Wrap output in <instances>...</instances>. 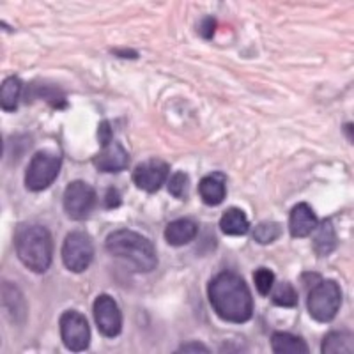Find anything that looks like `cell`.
Returning a JSON list of instances; mask_svg holds the SVG:
<instances>
[{
  "instance_id": "cell-1",
  "label": "cell",
  "mask_w": 354,
  "mask_h": 354,
  "mask_svg": "<svg viewBox=\"0 0 354 354\" xmlns=\"http://www.w3.org/2000/svg\"><path fill=\"white\" fill-rule=\"evenodd\" d=\"M207 299L221 321L245 324L254 315V298L248 283L234 271H220L211 278L207 283Z\"/></svg>"
},
{
  "instance_id": "cell-2",
  "label": "cell",
  "mask_w": 354,
  "mask_h": 354,
  "mask_svg": "<svg viewBox=\"0 0 354 354\" xmlns=\"http://www.w3.org/2000/svg\"><path fill=\"white\" fill-rule=\"evenodd\" d=\"M105 250L135 273H151L156 270L158 254L153 241L135 230L119 229L110 232L105 239Z\"/></svg>"
},
{
  "instance_id": "cell-3",
  "label": "cell",
  "mask_w": 354,
  "mask_h": 354,
  "mask_svg": "<svg viewBox=\"0 0 354 354\" xmlns=\"http://www.w3.org/2000/svg\"><path fill=\"white\" fill-rule=\"evenodd\" d=\"M15 246L18 259L28 271L43 274L50 270L53 261V239L46 227L24 223L15 236Z\"/></svg>"
},
{
  "instance_id": "cell-4",
  "label": "cell",
  "mask_w": 354,
  "mask_h": 354,
  "mask_svg": "<svg viewBox=\"0 0 354 354\" xmlns=\"http://www.w3.org/2000/svg\"><path fill=\"white\" fill-rule=\"evenodd\" d=\"M342 306V289L335 280H319L306 296L308 315L317 322H331Z\"/></svg>"
},
{
  "instance_id": "cell-5",
  "label": "cell",
  "mask_w": 354,
  "mask_h": 354,
  "mask_svg": "<svg viewBox=\"0 0 354 354\" xmlns=\"http://www.w3.org/2000/svg\"><path fill=\"white\" fill-rule=\"evenodd\" d=\"M62 169V158L50 151H37L25 170V188L28 192H44L55 183Z\"/></svg>"
},
{
  "instance_id": "cell-6",
  "label": "cell",
  "mask_w": 354,
  "mask_h": 354,
  "mask_svg": "<svg viewBox=\"0 0 354 354\" xmlns=\"http://www.w3.org/2000/svg\"><path fill=\"white\" fill-rule=\"evenodd\" d=\"M62 264L71 273H84L94 261V243L87 232L71 230L62 243Z\"/></svg>"
},
{
  "instance_id": "cell-7",
  "label": "cell",
  "mask_w": 354,
  "mask_h": 354,
  "mask_svg": "<svg viewBox=\"0 0 354 354\" xmlns=\"http://www.w3.org/2000/svg\"><path fill=\"white\" fill-rule=\"evenodd\" d=\"M96 189L87 181H71L64 189L62 207L69 220L84 221L87 220L96 205Z\"/></svg>"
},
{
  "instance_id": "cell-8",
  "label": "cell",
  "mask_w": 354,
  "mask_h": 354,
  "mask_svg": "<svg viewBox=\"0 0 354 354\" xmlns=\"http://www.w3.org/2000/svg\"><path fill=\"white\" fill-rule=\"evenodd\" d=\"M59 328L62 342L73 353H82L91 346V326L87 317L78 310H66L61 315Z\"/></svg>"
},
{
  "instance_id": "cell-9",
  "label": "cell",
  "mask_w": 354,
  "mask_h": 354,
  "mask_svg": "<svg viewBox=\"0 0 354 354\" xmlns=\"http://www.w3.org/2000/svg\"><path fill=\"white\" fill-rule=\"evenodd\" d=\"M170 165L165 160L151 158V160L140 161L131 174L133 185L145 194H156L169 181Z\"/></svg>"
},
{
  "instance_id": "cell-10",
  "label": "cell",
  "mask_w": 354,
  "mask_h": 354,
  "mask_svg": "<svg viewBox=\"0 0 354 354\" xmlns=\"http://www.w3.org/2000/svg\"><path fill=\"white\" fill-rule=\"evenodd\" d=\"M96 328L103 337L115 338L122 333V312L110 294H100L93 303Z\"/></svg>"
},
{
  "instance_id": "cell-11",
  "label": "cell",
  "mask_w": 354,
  "mask_h": 354,
  "mask_svg": "<svg viewBox=\"0 0 354 354\" xmlns=\"http://www.w3.org/2000/svg\"><path fill=\"white\" fill-rule=\"evenodd\" d=\"M93 165L103 174L124 172L129 167V154L121 142L112 140L109 145L101 147L96 156H93Z\"/></svg>"
},
{
  "instance_id": "cell-12",
  "label": "cell",
  "mask_w": 354,
  "mask_h": 354,
  "mask_svg": "<svg viewBox=\"0 0 354 354\" xmlns=\"http://www.w3.org/2000/svg\"><path fill=\"white\" fill-rule=\"evenodd\" d=\"M319 225V218L315 211L306 202H299L289 213V230L290 236L296 239L308 238Z\"/></svg>"
},
{
  "instance_id": "cell-13",
  "label": "cell",
  "mask_w": 354,
  "mask_h": 354,
  "mask_svg": "<svg viewBox=\"0 0 354 354\" xmlns=\"http://www.w3.org/2000/svg\"><path fill=\"white\" fill-rule=\"evenodd\" d=\"M198 195L201 201L209 207H216L225 201L227 195V179L223 174L211 172L204 176L198 183Z\"/></svg>"
},
{
  "instance_id": "cell-14",
  "label": "cell",
  "mask_w": 354,
  "mask_h": 354,
  "mask_svg": "<svg viewBox=\"0 0 354 354\" xmlns=\"http://www.w3.org/2000/svg\"><path fill=\"white\" fill-rule=\"evenodd\" d=\"M27 103H32L34 100H43L46 105L57 110L68 109V100L66 93L61 87L53 84H44V82H32L27 87Z\"/></svg>"
},
{
  "instance_id": "cell-15",
  "label": "cell",
  "mask_w": 354,
  "mask_h": 354,
  "mask_svg": "<svg viewBox=\"0 0 354 354\" xmlns=\"http://www.w3.org/2000/svg\"><path fill=\"white\" fill-rule=\"evenodd\" d=\"M197 221L192 220V218H179V220H172L165 227V241L167 245L179 248V246L189 245L197 238Z\"/></svg>"
},
{
  "instance_id": "cell-16",
  "label": "cell",
  "mask_w": 354,
  "mask_h": 354,
  "mask_svg": "<svg viewBox=\"0 0 354 354\" xmlns=\"http://www.w3.org/2000/svg\"><path fill=\"white\" fill-rule=\"evenodd\" d=\"M271 351L274 354H308V344L303 337L287 331H274L271 335Z\"/></svg>"
},
{
  "instance_id": "cell-17",
  "label": "cell",
  "mask_w": 354,
  "mask_h": 354,
  "mask_svg": "<svg viewBox=\"0 0 354 354\" xmlns=\"http://www.w3.org/2000/svg\"><path fill=\"white\" fill-rule=\"evenodd\" d=\"M312 234H314L312 245H314V252L317 257H328L330 254H333L337 248V234H335L333 221L330 218L322 220Z\"/></svg>"
},
{
  "instance_id": "cell-18",
  "label": "cell",
  "mask_w": 354,
  "mask_h": 354,
  "mask_svg": "<svg viewBox=\"0 0 354 354\" xmlns=\"http://www.w3.org/2000/svg\"><path fill=\"white\" fill-rule=\"evenodd\" d=\"M220 230L225 236L241 238L250 232V220L246 213L239 207H229L220 218Z\"/></svg>"
},
{
  "instance_id": "cell-19",
  "label": "cell",
  "mask_w": 354,
  "mask_h": 354,
  "mask_svg": "<svg viewBox=\"0 0 354 354\" xmlns=\"http://www.w3.org/2000/svg\"><path fill=\"white\" fill-rule=\"evenodd\" d=\"M24 94V84L18 77H8L0 87V106L4 112H17L20 97Z\"/></svg>"
},
{
  "instance_id": "cell-20",
  "label": "cell",
  "mask_w": 354,
  "mask_h": 354,
  "mask_svg": "<svg viewBox=\"0 0 354 354\" xmlns=\"http://www.w3.org/2000/svg\"><path fill=\"white\" fill-rule=\"evenodd\" d=\"M353 333L351 331H330L322 338V354H353Z\"/></svg>"
},
{
  "instance_id": "cell-21",
  "label": "cell",
  "mask_w": 354,
  "mask_h": 354,
  "mask_svg": "<svg viewBox=\"0 0 354 354\" xmlns=\"http://www.w3.org/2000/svg\"><path fill=\"white\" fill-rule=\"evenodd\" d=\"M2 299L4 306L8 308L12 321H24L25 319V299L21 290L15 283L4 282V290H2Z\"/></svg>"
},
{
  "instance_id": "cell-22",
  "label": "cell",
  "mask_w": 354,
  "mask_h": 354,
  "mask_svg": "<svg viewBox=\"0 0 354 354\" xmlns=\"http://www.w3.org/2000/svg\"><path fill=\"white\" fill-rule=\"evenodd\" d=\"M271 301H273L274 306H280V308H296L299 303L298 290L294 289L292 283L289 282L277 283V287H273Z\"/></svg>"
},
{
  "instance_id": "cell-23",
  "label": "cell",
  "mask_w": 354,
  "mask_h": 354,
  "mask_svg": "<svg viewBox=\"0 0 354 354\" xmlns=\"http://www.w3.org/2000/svg\"><path fill=\"white\" fill-rule=\"evenodd\" d=\"M254 239L259 245H271L282 236V225L277 221H262L254 229Z\"/></svg>"
},
{
  "instance_id": "cell-24",
  "label": "cell",
  "mask_w": 354,
  "mask_h": 354,
  "mask_svg": "<svg viewBox=\"0 0 354 354\" xmlns=\"http://www.w3.org/2000/svg\"><path fill=\"white\" fill-rule=\"evenodd\" d=\"M167 188H169V194L172 195L177 201H183L186 198L189 192V177L188 174L179 170V172L174 174L172 177H169V183H167Z\"/></svg>"
},
{
  "instance_id": "cell-25",
  "label": "cell",
  "mask_w": 354,
  "mask_h": 354,
  "mask_svg": "<svg viewBox=\"0 0 354 354\" xmlns=\"http://www.w3.org/2000/svg\"><path fill=\"white\" fill-rule=\"evenodd\" d=\"M274 282H277V277H274V273L270 268H257L254 271V283L261 296H270L274 287Z\"/></svg>"
},
{
  "instance_id": "cell-26",
  "label": "cell",
  "mask_w": 354,
  "mask_h": 354,
  "mask_svg": "<svg viewBox=\"0 0 354 354\" xmlns=\"http://www.w3.org/2000/svg\"><path fill=\"white\" fill-rule=\"evenodd\" d=\"M216 28H218V21L214 17H205L204 20L201 21V27H198V32L204 39H213L214 34H216Z\"/></svg>"
},
{
  "instance_id": "cell-27",
  "label": "cell",
  "mask_w": 354,
  "mask_h": 354,
  "mask_svg": "<svg viewBox=\"0 0 354 354\" xmlns=\"http://www.w3.org/2000/svg\"><path fill=\"white\" fill-rule=\"evenodd\" d=\"M112 140V126H110L109 121H101L100 126H97V142H100V147H105V145H109Z\"/></svg>"
},
{
  "instance_id": "cell-28",
  "label": "cell",
  "mask_w": 354,
  "mask_h": 354,
  "mask_svg": "<svg viewBox=\"0 0 354 354\" xmlns=\"http://www.w3.org/2000/svg\"><path fill=\"white\" fill-rule=\"evenodd\" d=\"M122 205V197L121 192L113 186H110L105 194V209H117Z\"/></svg>"
},
{
  "instance_id": "cell-29",
  "label": "cell",
  "mask_w": 354,
  "mask_h": 354,
  "mask_svg": "<svg viewBox=\"0 0 354 354\" xmlns=\"http://www.w3.org/2000/svg\"><path fill=\"white\" fill-rule=\"evenodd\" d=\"M177 353L179 354H185V353H211L209 349H207V346H204V344L201 342H186L183 344L179 349H177Z\"/></svg>"
},
{
  "instance_id": "cell-30",
  "label": "cell",
  "mask_w": 354,
  "mask_h": 354,
  "mask_svg": "<svg viewBox=\"0 0 354 354\" xmlns=\"http://www.w3.org/2000/svg\"><path fill=\"white\" fill-rule=\"evenodd\" d=\"M110 52H112V55L119 57V59H131V61L138 59V52L131 48H112Z\"/></svg>"
},
{
  "instance_id": "cell-31",
  "label": "cell",
  "mask_w": 354,
  "mask_h": 354,
  "mask_svg": "<svg viewBox=\"0 0 354 354\" xmlns=\"http://www.w3.org/2000/svg\"><path fill=\"white\" fill-rule=\"evenodd\" d=\"M344 128H346V133H347L346 137H349V142H353V122H347Z\"/></svg>"
}]
</instances>
